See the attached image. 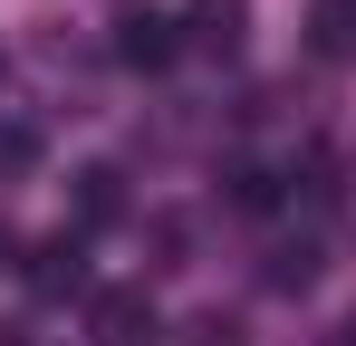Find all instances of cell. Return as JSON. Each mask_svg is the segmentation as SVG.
Here are the masks:
<instances>
[{"mask_svg": "<svg viewBox=\"0 0 356 346\" xmlns=\"http://www.w3.org/2000/svg\"><path fill=\"white\" fill-rule=\"evenodd\" d=\"M19 279H29V298H87V231H49L29 260H19Z\"/></svg>", "mask_w": 356, "mask_h": 346, "instance_id": "cell-1", "label": "cell"}, {"mask_svg": "<svg viewBox=\"0 0 356 346\" xmlns=\"http://www.w3.org/2000/svg\"><path fill=\"white\" fill-rule=\"evenodd\" d=\"M174 49H183V19H164V10H125L116 19V67H135V77L174 67Z\"/></svg>", "mask_w": 356, "mask_h": 346, "instance_id": "cell-3", "label": "cell"}, {"mask_svg": "<svg viewBox=\"0 0 356 346\" xmlns=\"http://www.w3.org/2000/svg\"><path fill=\"white\" fill-rule=\"evenodd\" d=\"M10 250H19V240H10V222H0V270H10Z\"/></svg>", "mask_w": 356, "mask_h": 346, "instance_id": "cell-7", "label": "cell"}, {"mask_svg": "<svg viewBox=\"0 0 356 346\" xmlns=\"http://www.w3.org/2000/svg\"><path fill=\"white\" fill-rule=\"evenodd\" d=\"M125 212V192H116V164H87L77 173V231H106Z\"/></svg>", "mask_w": 356, "mask_h": 346, "instance_id": "cell-6", "label": "cell"}, {"mask_svg": "<svg viewBox=\"0 0 356 346\" xmlns=\"http://www.w3.org/2000/svg\"><path fill=\"white\" fill-rule=\"evenodd\" d=\"M87 337L97 346H164V318H154L145 288H97L87 298Z\"/></svg>", "mask_w": 356, "mask_h": 346, "instance_id": "cell-2", "label": "cell"}, {"mask_svg": "<svg viewBox=\"0 0 356 346\" xmlns=\"http://www.w3.org/2000/svg\"><path fill=\"white\" fill-rule=\"evenodd\" d=\"M308 49L356 67V0H308Z\"/></svg>", "mask_w": 356, "mask_h": 346, "instance_id": "cell-5", "label": "cell"}, {"mask_svg": "<svg viewBox=\"0 0 356 346\" xmlns=\"http://www.w3.org/2000/svg\"><path fill=\"white\" fill-rule=\"evenodd\" d=\"M241 29H250L241 0H193V10H183V49H202V58H232Z\"/></svg>", "mask_w": 356, "mask_h": 346, "instance_id": "cell-4", "label": "cell"}]
</instances>
